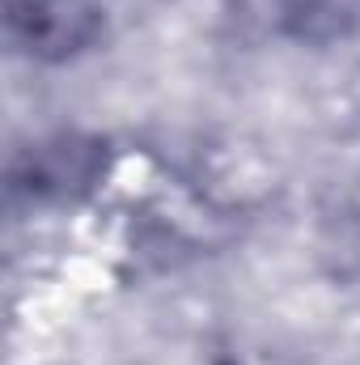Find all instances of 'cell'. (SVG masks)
I'll use <instances>...</instances> for the list:
<instances>
[{"label":"cell","mask_w":360,"mask_h":365,"mask_svg":"<svg viewBox=\"0 0 360 365\" xmlns=\"http://www.w3.org/2000/svg\"><path fill=\"white\" fill-rule=\"evenodd\" d=\"M4 26L21 56L38 64H64L102 38L106 9L102 0H9Z\"/></svg>","instance_id":"obj_1"},{"label":"cell","mask_w":360,"mask_h":365,"mask_svg":"<svg viewBox=\"0 0 360 365\" xmlns=\"http://www.w3.org/2000/svg\"><path fill=\"white\" fill-rule=\"evenodd\" d=\"M106 175V145L97 136L60 132L38 145H30L13 162V191H26L30 200H77L97 187Z\"/></svg>","instance_id":"obj_2"}]
</instances>
